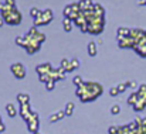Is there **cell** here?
<instances>
[{"mask_svg": "<svg viewBox=\"0 0 146 134\" xmlns=\"http://www.w3.org/2000/svg\"><path fill=\"white\" fill-rule=\"evenodd\" d=\"M4 3H7V4H10V6H16V0H6Z\"/></svg>", "mask_w": 146, "mask_h": 134, "instance_id": "obj_20", "label": "cell"}, {"mask_svg": "<svg viewBox=\"0 0 146 134\" xmlns=\"http://www.w3.org/2000/svg\"><path fill=\"white\" fill-rule=\"evenodd\" d=\"M121 112V107L118 106V104H115V106H112V109H111V113L112 114H118Z\"/></svg>", "mask_w": 146, "mask_h": 134, "instance_id": "obj_14", "label": "cell"}, {"mask_svg": "<svg viewBox=\"0 0 146 134\" xmlns=\"http://www.w3.org/2000/svg\"><path fill=\"white\" fill-rule=\"evenodd\" d=\"M138 100H139V95H138V93H133V95H132V96L129 97L128 103H129V104H133V106H135Z\"/></svg>", "mask_w": 146, "mask_h": 134, "instance_id": "obj_11", "label": "cell"}, {"mask_svg": "<svg viewBox=\"0 0 146 134\" xmlns=\"http://www.w3.org/2000/svg\"><path fill=\"white\" fill-rule=\"evenodd\" d=\"M3 23H4V18H3V17H1V16H0V27H1V26H3Z\"/></svg>", "mask_w": 146, "mask_h": 134, "instance_id": "obj_21", "label": "cell"}, {"mask_svg": "<svg viewBox=\"0 0 146 134\" xmlns=\"http://www.w3.org/2000/svg\"><path fill=\"white\" fill-rule=\"evenodd\" d=\"M126 86H128V83H121V85H118V90H119V93L126 89Z\"/></svg>", "mask_w": 146, "mask_h": 134, "instance_id": "obj_16", "label": "cell"}, {"mask_svg": "<svg viewBox=\"0 0 146 134\" xmlns=\"http://www.w3.org/2000/svg\"><path fill=\"white\" fill-rule=\"evenodd\" d=\"M41 13H43V11L38 10V9H31V10H30V14H31L33 18H37L38 16H41Z\"/></svg>", "mask_w": 146, "mask_h": 134, "instance_id": "obj_12", "label": "cell"}, {"mask_svg": "<svg viewBox=\"0 0 146 134\" xmlns=\"http://www.w3.org/2000/svg\"><path fill=\"white\" fill-rule=\"evenodd\" d=\"M17 99H19V102H20V104H26V103H29V95H24V93H20L19 96H17Z\"/></svg>", "mask_w": 146, "mask_h": 134, "instance_id": "obj_7", "label": "cell"}, {"mask_svg": "<svg viewBox=\"0 0 146 134\" xmlns=\"http://www.w3.org/2000/svg\"><path fill=\"white\" fill-rule=\"evenodd\" d=\"M88 54L91 56H95L97 55V44L95 43H90L88 44Z\"/></svg>", "mask_w": 146, "mask_h": 134, "instance_id": "obj_6", "label": "cell"}, {"mask_svg": "<svg viewBox=\"0 0 146 134\" xmlns=\"http://www.w3.org/2000/svg\"><path fill=\"white\" fill-rule=\"evenodd\" d=\"M129 34H131V30H128V28H123V27H121V28H118V40H121V38H125V37H129Z\"/></svg>", "mask_w": 146, "mask_h": 134, "instance_id": "obj_5", "label": "cell"}, {"mask_svg": "<svg viewBox=\"0 0 146 134\" xmlns=\"http://www.w3.org/2000/svg\"><path fill=\"white\" fill-rule=\"evenodd\" d=\"M1 17L4 18V21L6 23H9V24H19L20 21H21V14H20V11L16 9V7H13L11 10H9V11H6V13H1Z\"/></svg>", "mask_w": 146, "mask_h": 134, "instance_id": "obj_1", "label": "cell"}, {"mask_svg": "<svg viewBox=\"0 0 146 134\" xmlns=\"http://www.w3.org/2000/svg\"><path fill=\"white\" fill-rule=\"evenodd\" d=\"M52 17H54V14H52V11H51L50 9L43 10L41 16H38L37 18H34V26H36V27H38V26H46V24H48L50 21L52 20Z\"/></svg>", "mask_w": 146, "mask_h": 134, "instance_id": "obj_2", "label": "cell"}, {"mask_svg": "<svg viewBox=\"0 0 146 134\" xmlns=\"http://www.w3.org/2000/svg\"><path fill=\"white\" fill-rule=\"evenodd\" d=\"M78 4H80V7H81V11L91 10V9H94V6H95L92 0H81V1H78Z\"/></svg>", "mask_w": 146, "mask_h": 134, "instance_id": "obj_4", "label": "cell"}, {"mask_svg": "<svg viewBox=\"0 0 146 134\" xmlns=\"http://www.w3.org/2000/svg\"><path fill=\"white\" fill-rule=\"evenodd\" d=\"M54 83H55V81H54V79H48V81H47V83H46L47 89H48V90L54 89Z\"/></svg>", "mask_w": 146, "mask_h": 134, "instance_id": "obj_13", "label": "cell"}, {"mask_svg": "<svg viewBox=\"0 0 146 134\" xmlns=\"http://www.w3.org/2000/svg\"><path fill=\"white\" fill-rule=\"evenodd\" d=\"M78 65H80V62H78V59H71V66H72V69H75V68H78Z\"/></svg>", "mask_w": 146, "mask_h": 134, "instance_id": "obj_15", "label": "cell"}, {"mask_svg": "<svg viewBox=\"0 0 146 134\" xmlns=\"http://www.w3.org/2000/svg\"><path fill=\"white\" fill-rule=\"evenodd\" d=\"M109 93H111V96H115V95H118V93H119V90H118V88H112Z\"/></svg>", "mask_w": 146, "mask_h": 134, "instance_id": "obj_19", "label": "cell"}, {"mask_svg": "<svg viewBox=\"0 0 146 134\" xmlns=\"http://www.w3.org/2000/svg\"><path fill=\"white\" fill-rule=\"evenodd\" d=\"M11 71H13V74H14L19 79L24 78V75H26V69H24V66H23L21 64H13V65H11Z\"/></svg>", "mask_w": 146, "mask_h": 134, "instance_id": "obj_3", "label": "cell"}, {"mask_svg": "<svg viewBox=\"0 0 146 134\" xmlns=\"http://www.w3.org/2000/svg\"><path fill=\"white\" fill-rule=\"evenodd\" d=\"M145 38H146V31H145Z\"/></svg>", "mask_w": 146, "mask_h": 134, "instance_id": "obj_22", "label": "cell"}, {"mask_svg": "<svg viewBox=\"0 0 146 134\" xmlns=\"http://www.w3.org/2000/svg\"><path fill=\"white\" fill-rule=\"evenodd\" d=\"M74 103H67V106H65V116H71L72 114V112H74Z\"/></svg>", "mask_w": 146, "mask_h": 134, "instance_id": "obj_8", "label": "cell"}, {"mask_svg": "<svg viewBox=\"0 0 146 134\" xmlns=\"http://www.w3.org/2000/svg\"><path fill=\"white\" fill-rule=\"evenodd\" d=\"M7 113H9L10 117H14L16 113H17V110H16V107L13 104H7Z\"/></svg>", "mask_w": 146, "mask_h": 134, "instance_id": "obj_10", "label": "cell"}, {"mask_svg": "<svg viewBox=\"0 0 146 134\" xmlns=\"http://www.w3.org/2000/svg\"><path fill=\"white\" fill-rule=\"evenodd\" d=\"M74 83H75V85H80V83H82V78H81V76H77V78H74Z\"/></svg>", "mask_w": 146, "mask_h": 134, "instance_id": "obj_17", "label": "cell"}, {"mask_svg": "<svg viewBox=\"0 0 146 134\" xmlns=\"http://www.w3.org/2000/svg\"><path fill=\"white\" fill-rule=\"evenodd\" d=\"M57 120H60V119H58V116H57V113H55V114H52V116L50 117V122H51V123H54V122H57Z\"/></svg>", "mask_w": 146, "mask_h": 134, "instance_id": "obj_18", "label": "cell"}, {"mask_svg": "<svg viewBox=\"0 0 146 134\" xmlns=\"http://www.w3.org/2000/svg\"><path fill=\"white\" fill-rule=\"evenodd\" d=\"M64 30H65V31H71V30H72V23H71V20L67 18V17H65V20H64Z\"/></svg>", "mask_w": 146, "mask_h": 134, "instance_id": "obj_9", "label": "cell"}]
</instances>
